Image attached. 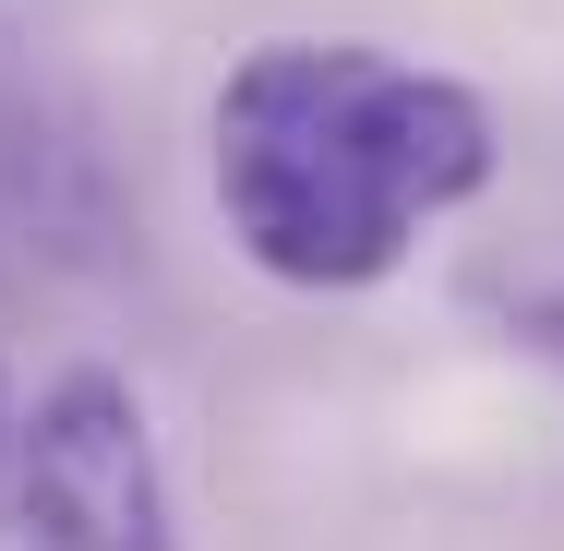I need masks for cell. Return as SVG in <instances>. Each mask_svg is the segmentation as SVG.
Here are the masks:
<instances>
[{"label":"cell","instance_id":"obj_1","mask_svg":"<svg viewBox=\"0 0 564 551\" xmlns=\"http://www.w3.org/2000/svg\"><path fill=\"white\" fill-rule=\"evenodd\" d=\"M217 217L276 288H384L421 228L492 180V109L360 36H276L205 120Z\"/></svg>","mask_w":564,"mask_h":551},{"label":"cell","instance_id":"obj_3","mask_svg":"<svg viewBox=\"0 0 564 551\" xmlns=\"http://www.w3.org/2000/svg\"><path fill=\"white\" fill-rule=\"evenodd\" d=\"M517 335H529L541 360H564V288H541V300H517Z\"/></svg>","mask_w":564,"mask_h":551},{"label":"cell","instance_id":"obj_4","mask_svg":"<svg viewBox=\"0 0 564 551\" xmlns=\"http://www.w3.org/2000/svg\"><path fill=\"white\" fill-rule=\"evenodd\" d=\"M0 420H12V396H0Z\"/></svg>","mask_w":564,"mask_h":551},{"label":"cell","instance_id":"obj_2","mask_svg":"<svg viewBox=\"0 0 564 551\" xmlns=\"http://www.w3.org/2000/svg\"><path fill=\"white\" fill-rule=\"evenodd\" d=\"M0 551H181L144 396L73 360L0 420Z\"/></svg>","mask_w":564,"mask_h":551}]
</instances>
